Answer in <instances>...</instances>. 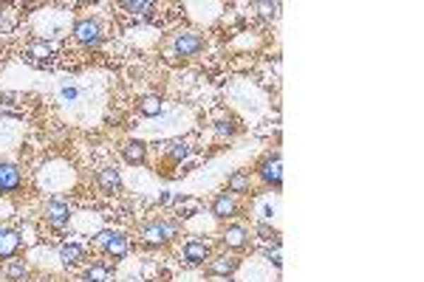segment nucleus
Here are the masks:
<instances>
[{
    "instance_id": "f257e3e1",
    "label": "nucleus",
    "mask_w": 424,
    "mask_h": 282,
    "mask_svg": "<svg viewBox=\"0 0 424 282\" xmlns=\"http://www.w3.org/2000/svg\"><path fill=\"white\" fill-rule=\"evenodd\" d=\"M178 228H181L178 220H153V223L141 226V243L147 248H161L178 234Z\"/></svg>"
},
{
    "instance_id": "f03ea898",
    "label": "nucleus",
    "mask_w": 424,
    "mask_h": 282,
    "mask_svg": "<svg viewBox=\"0 0 424 282\" xmlns=\"http://www.w3.org/2000/svg\"><path fill=\"white\" fill-rule=\"evenodd\" d=\"M73 39L85 48H99L102 39H105V28H102V20L99 17H79L71 28Z\"/></svg>"
},
{
    "instance_id": "7ed1b4c3",
    "label": "nucleus",
    "mask_w": 424,
    "mask_h": 282,
    "mask_svg": "<svg viewBox=\"0 0 424 282\" xmlns=\"http://www.w3.org/2000/svg\"><path fill=\"white\" fill-rule=\"evenodd\" d=\"M257 175H260V180H263L266 186L280 189V186H283V158H280V152H269V155L257 164Z\"/></svg>"
},
{
    "instance_id": "20e7f679",
    "label": "nucleus",
    "mask_w": 424,
    "mask_h": 282,
    "mask_svg": "<svg viewBox=\"0 0 424 282\" xmlns=\"http://www.w3.org/2000/svg\"><path fill=\"white\" fill-rule=\"evenodd\" d=\"M96 245H99L105 254H110V257H124V254L130 251V240H127V234H122V231H110V228H105V231H99V234H96Z\"/></svg>"
},
{
    "instance_id": "39448f33",
    "label": "nucleus",
    "mask_w": 424,
    "mask_h": 282,
    "mask_svg": "<svg viewBox=\"0 0 424 282\" xmlns=\"http://www.w3.org/2000/svg\"><path fill=\"white\" fill-rule=\"evenodd\" d=\"M209 212H212V217H218V220H232V217H237V214H240L237 195H232V192L215 195L212 203H209Z\"/></svg>"
},
{
    "instance_id": "423d86ee",
    "label": "nucleus",
    "mask_w": 424,
    "mask_h": 282,
    "mask_svg": "<svg viewBox=\"0 0 424 282\" xmlns=\"http://www.w3.org/2000/svg\"><path fill=\"white\" fill-rule=\"evenodd\" d=\"M209 257H212L209 243H204V240H187V243H184L181 259H184L187 268H198V265H204Z\"/></svg>"
},
{
    "instance_id": "0eeeda50",
    "label": "nucleus",
    "mask_w": 424,
    "mask_h": 282,
    "mask_svg": "<svg viewBox=\"0 0 424 282\" xmlns=\"http://www.w3.org/2000/svg\"><path fill=\"white\" fill-rule=\"evenodd\" d=\"M237 268H240V259L232 257V254H218V257H209V259H206V274H209V276H218V279L232 276Z\"/></svg>"
},
{
    "instance_id": "6e6552de",
    "label": "nucleus",
    "mask_w": 424,
    "mask_h": 282,
    "mask_svg": "<svg viewBox=\"0 0 424 282\" xmlns=\"http://www.w3.org/2000/svg\"><path fill=\"white\" fill-rule=\"evenodd\" d=\"M23 186V172L17 164L0 161V195H14Z\"/></svg>"
},
{
    "instance_id": "1a4fd4ad",
    "label": "nucleus",
    "mask_w": 424,
    "mask_h": 282,
    "mask_svg": "<svg viewBox=\"0 0 424 282\" xmlns=\"http://www.w3.org/2000/svg\"><path fill=\"white\" fill-rule=\"evenodd\" d=\"M45 220H48L54 228L68 226V220H71V206H68V200H48V203H45Z\"/></svg>"
},
{
    "instance_id": "9d476101",
    "label": "nucleus",
    "mask_w": 424,
    "mask_h": 282,
    "mask_svg": "<svg viewBox=\"0 0 424 282\" xmlns=\"http://www.w3.org/2000/svg\"><path fill=\"white\" fill-rule=\"evenodd\" d=\"M175 51L181 56H195V54L204 51V37L195 34V31H184V34L175 37Z\"/></svg>"
},
{
    "instance_id": "9b49d317",
    "label": "nucleus",
    "mask_w": 424,
    "mask_h": 282,
    "mask_svg": "<svg viewBox=\"0 0 424 282\" xmlns=\"http://www.w3.org/2000/svg\"><path fill=\"white\" fill-rule=\"evenodd\" d=\"M246 243H249V231L243 228V226H226L223 231H220V245L223 248H232V251H240V248H246Z\"/></svg>"
},
{
    "instance_id": "f8f14e48",
    "label": "nucleus",
    "mask_w": 424,
    "mask_h": 282,
    "mask_svg": "<svg viewBox=\"0 0 424 282\" xmlns=\"http://www.w3.org/2000/svg\"><path fill=\"white\" fill-rule=\"evenodd\" d=\"M96 183H99V189H102L105 195H116V192L122 189V175H119L116 166H102V169L96 172Z\"/></svg>"
},
{
    "instance_id": "ddd939ff",
    "label": "nucleus",
    "mask_w": 424,
    "mask_h": 282,
    "mask_svg": "<svg viewBox=\"0 0 424 282\" xmlns=\"http://www.w3.org/2000/svg\"><path fill=\"white\" fill-rule=\"evenodd\" d=\"M122 158H124L127 164H133V166L144 164V161H147V144H144V141H139V138L124 141V144H122Z\"/></svg>"
},
{
    "instance_id": "4468645a",
    "label": "nucleus",
    "mask_w": 424,
    "mask_h": 282,
    "mask_svg": "<svg viewBox=\"0 0 424 282\" xmlns=\"http://www.w3.org/2000/svg\"><path fill=\"white\" fill-rule=\"evenodd\" d=\"M51 56H54V45H51V42H45V39L31 42V45H28V51H25V59H28L31 65H45Z\"/></svg>"
},
{
    "instance_id": "2eb2a0df",
    "label": "nucleus",
    "mask_w": 424,
    "mask_h": 282,
    "mask_svg": "<svg viewBox=\"0 0 424 282\" xmlns=\"http://www.w3.org/2000/svg\"><path fill=\"white\" fill-rule=\"evenodd\" d=\"M3 276H6L8 282H23V279L28 276V265H25V259H20V257H8V259H3Z\"/></svg>"
},
{
    "instance_id": "dca6fc26",
    "label": "nucleus",
    "mask_w": 424,
    "mask_h": 282,
    "mask_svg": "<svg viewBox=\"0 0 424 282\" xmlns=\"http://www.w3.org/2000/svg\"><path fill=\"white\" fill-rule=\"evenodd\" d=\"M17 248H20V234L11 228H0V259L17 257Z\"/></svg>"
},
{
    "instance_id": "f3484780",
    "label": "nucleus",
    "mask_w": 424,
    "mask_h": 282,
    "mask_svg": "<svg viewBox=\"0 0 424 282\" xmlns=\"http://www.w3.org/2000/svg\"><path fill=\"white\" fill-rule=\"evenodd\" d=\"M59 259H62V265L82 262L85 259V245H79V243H62L59 245Z\"/></svg>"
},
{
    "instance_id": "a211bd4d",
    "label": "nucleus",
    "mask_w": 424,
    "mask_h": 282,
    "mask_svg": "<svg viewBox=\"0 0 424 282\" xmlns=\"http://www.w3.org/2000/svg\"><path fill=\"white\" fill-rule=\"evenodd\" d=\"M249 186H252V178H249V172H243V169H237V172H232V175L226 178V189H229L232 195H243V192H249Z\"/></svg>"
},
{
    "instance_id": "6ab92c4d",
    "label": "nucleus",
    "mask_w": 424,
    "mask_h": 282,
    "mask_svg": "<svg viewBox=\"0 0 424 282\" xmlns=\"http://www.w3.org/2000/svg\"><path fill=\"white\" fill-rule=\"evenodd\" d=\"M119 8H124L127 14H153L155 3L153 0H122Z\"/></svg>"
},
{
    "instance_id": "aec40b11",
    "label": "nucleus",
    "mask_w": 424,
    "mask_h": 282,
    "mask_svg": "<svg viewBox=\"0 0 424 282\" xmlns=\"http://www.w3.org/2000/svg\"><path fill=\"white\" fill-rule=\"evenodd\" d=\"M252 8H254L260 17H269V20H277V17H280V3H277V0H271V3H269V0H254Z\"/></svg>"
},
{
    "instance_id": "412c9836",
    "label": "nucleus",
    "mask_w": 424,
    "mask_h": 282,
    "mask_svg": "<svg viewBox=\"0 0 424 282\" xmlns=\"http://www.w3.org/2000/svg\"><path fill=\"white\" fill-rule=\"evenodd\" d=\"M85 279H88V282H113V274H110L107 265L96 262V265H90V268L85 271Z\"/></svg>"
},
{
    "instance_id": "4be33fe9",
    "label": "nucleus",
    "mask_w": 424,
    "mask_h": 282,
    "mask_svg": "<svg viewBox=\"0 0 424 282\" xmlns=\"http://www.w3.org/2000/svg\"><path fill=\"white\" fill-rule=\"evenodd\" d=\"M161 110H164V104H161V99H158V96H153V93H150V96H144V99L139 102V113H141V116H158Z\"/></svg>"
},
{
    "instance_id": "5701e85b",
    "label": "nucleus",
    "mask_w": 424,
    "mask_h": 282,
    "mask_svg": "<svg viewBox=\"0 0 424 282\" xmlns=\"http://www.w3.org/2000/svg\"><path fill=\"white\" fill-rule=\"evenodd\" d=\"M235 130H237V127H235L232 118H220V121L215 124V133H218L220 138H223V135H235Z\"/></svg>"
},
{
    "instance_id": "b1692460",
    "label": "nucleus",
    "mask_w": 424,
    "mask_h": 282,
    "mask_svg": "<svg viewBox=\"0 0 424 282\" xmlns=\"http://www.w3.org/2000/svg\"><path fill=\"white\" fill-rule=\"evenodd\" d=\"M257 234H260V240H266V243H269V240H271V243H280V240H277V231H274L271 226H266V223L257 226Z\"/></svg>"
},
{
    "instance_id": "393cba45",
    "label": "nucleus",
    "mask_w": 424,
    "mask_h": 282,
    "mask_svg": "<svg viewBox=\"0 0 424 282\" xmlns=\"http://www.w3.org/2000/svg\"><path fill=\"white\" fill-rule=\"evenodd\" d=\"M269 259H271V265H274V268H280V265H283V259H280V243H274V248L269 251Z\"/></svg>"
},
{
    "instance_id": "a878e982",
    "label": "nucleus",
    "mask_w": 424,
    "mask_h": 282,
    "mask_svg": "<svg viewBox=\"0 0 424 282\" xmlns=\"http://www.w3.org/2000/svg\"><path fill=\"white\" fill-rule=\"evenodd\" d=\"M184 155H187V147H184V144H175V149H172V158L178 161V158H184Z\"/></svg>"
},
{
    "instance_id": "bb28decb",
    "label": "nucleus",
    "mask_w": 424,
    "mask_h": 282,
    "mask_svg": "<svg viewBox=\"0 0 424 282\" xmlns=\"http://www.w3.org/2000/svg\"><path fill=\"white\" fill-rule=\"evenodd\" d=\"M73 96H76V90H73V87H65V90H62V99H73Z\"/></svg>"
},
{
    "instance_id": "cd10ccee",
    "label": "nucleus",
    "mask_w": 424,
    "mask_h": 282,
    "mask_svg": "<svg viewBox=\"0 0 424 282\" xmlns=\"http://www.w3.org/2000/svg\"><path fill=\"white\" fill-rule=\"evenodd\" d=\"M220 282H232V276H223V279H220Z\"/></svg>"
}]
</instances>
